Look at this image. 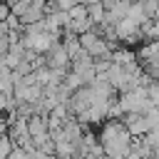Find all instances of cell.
I'll return each instance as SVG.
<instances>
[{"label": "cell", "instance_id": "1", "mask_svg": "<svg viewBox=\"0 0 159 159\" xmlns=\"http://www.w3.org/2000/svg\"><path fill=\"white\" fill-rule=\"evenodd\" d=\"M97 137H99L102 149H104L107 157H112V159H124V157H129L134 134L129 132V127H127L122 119H107V122H102Z\"/></svg>", "mask_w": 159, "mask_h": 159}, {"label": "cell", "instance_id": "2", "mask_svg": "<svg viewBox=\"0 0 159 159\" xmlns=\"http://www.w3.org/2000/svg\"><path fill=\"white\" fill-rule=\"evenodd\" d=\"M117 102H119V107H122L124 114H127V112H149V109L154 107V104L149 102L147 87H132V89L122 92V94L117 97Z\"/></svg>", "mask_w": 159, "mask_h": 159}, {"label": "cell", "instance_id": "3", "mask_svg": "<svg viewBox=\"0 0 159 159\" xmlns=\"http://www.w3.org/2000/svg\"><path fill=\"white\" fill-rule=\"evenodd\" d=\"M122 122L129 127V132H132L134 137L149 134V132L154 129V122H152V117H149L147 112H127V114H122Z\"/></svg>", "mask_w": 159, "mask_h": 159}, {"label": "cell", "instance_id": "4", "mask_svg": "<svg viewBox=\"0 0 159 159\" xmlns=\"http://www.w3.org/2000/svg\"><path fill=\"white\" fill-rule=\"evenodd\" d=\"M47 67H52V70H60V72H67L70 67H72V57H70V52H67V47L62 45V40L47 52Z\"/></svg>", "mask_w": 159, "mask_h": 159}, {"label": "cell", "instance_id": "5", "mask_svg": "<svg viewBox=\"0 0 159 159\" xmlns=\"http://www.w3.org/2000/svg\"><path fill=\"white\" fill-rule=\"evenodd\" d=\"M12 97L17 102H32V104H37L45 97V89H42V84H22L20 82V84H15Z\"/></svg>", "mask_w": 159, "mask_h": 159}, {"label": "cell", "instance_id": "6", "mask_svg": "<svg viewBox=\"0 0 159 159\" xmlns=\"http://www.w3.org/2000/svg\"><path fill=\"white\" fill-rule=\"evenodd\" d=\"M72 32H77V35H82V32H87V30H92L94 27V22L89 20V15H77V17H70V25H67Z\"/></svg>", "mask_w": 159, "mask_h": 159}, {"label": "cell", "instance_id": "7", "mask_svg": "<svg viewBox=\"0 0 159 159\" xmlns=\"http://www.w3.org/2000/svg\"><path fill=\"white\" fill-rule=\"evenodd\" d=\"M87 15H89V20H92L94 25H102V22H104V15H107L104 2H102V0H94L92 5H87Z\"/></svg>", "mask_w": 159, "mask_h": 159}, {"label": "cell", "instance_id": "8", "mask_svg": "<svg viewBox=\"0 0 159 159\" xmlns=\"http://www.w3.org/2000/svg\"><path fill=\"white\" fill-rule=\"evenodd\" d=\"M12 149H15V142L10 139V134H2V137H0V157L7 159V154H10Z\"/></svg>", "mask_w": 159, "mask_h": 159}, {"label": "cell", "instance_id": "9", "mask_svg": "<svg viewBox=\"0 0 159 159\" xmlns=\"http://www.w3.org/2000/svg\"><path fill=\"white\" fill-rule=\"evenodd\" d=\"M147 94H149V102L154 107H159V80H152L147 84Z\"/></svg>", "mask_w": 159, "mask_h": 159}, {"label": "cell", "instance_id": "10", "mask_svg": "<svg viewBox=\"0 0 159 159\" xmlns=\"http://www.w3.org/2000/svg\"><path fill=\"white\" fill-rule=\"evenodd\" d=\"M7 159H30V157H27V149H25V147H15V149L7 154Z\"/></svg>", "mask_w": 159, "mask_h": 159}, {"label": "cell", "instance_id": "11", "mask_svg": "<svg viewBox=\"0 0 159 159\" xmlns=\"http://www.w3.org/2000/svg\"><path fill=\"white\" fill-rule=\"evenodd\" d=\"M10 35H0V57L2 55H7V50H10Z\"/></svg>", "mask_w": 159, "mask_h": 159}, {"label": "cell", "instance_id": "12", "mask_svg": "<svg viewBox=\"0 0 159 159\" xmlns=\"http://www.w3.org/2000/svg\"><path fill=\"white\" fill-rule=\"evenodd\" d=\"M52 2H55L60 10H70L72 5H77V0H52Z\"/></svg>", "mask_w": 159, "mask_h": 159}, {"label": "cell", "instance_id": "13", "mask_svg": "<svg viewBox=\"0 0 159 159\" xmlns=\"http://www.w3.org/2000/svg\"><path fill=\"white\" fill-rule=\"evenodd\" d=\"M12 12V7L7 2H0V20H7V15Z\"/></svg>", "mask_w": 159, "mask_h": 159}, {"label": "cell", "instance_id": "14", "mask_svg": "<svg viewBox=\"0 0 159 159\" xmlns=\"http://www.w3.org/2000/svg\"><path fill=\"white\" fill-rule=\"evenodd\" d=\"M77 2H82V5H92L94 0H77Z\"/></svg>", "mask_w": 159, "mask_h": 159}, {"label": "cell", "instance_id": "15", "mask_svg": "<svg viewBox=\"0 0 159 159\" xmlns=\"http://www.w3.org/2000/svg\"><path fill=\"white\" fill-rule=\"evenodd\" d=\"M5 2H7V5H10V7H12V5H15V2H17V0H5Z\"/></svg>", "mask_w": 159, "mask_h": 159}, {"label": "cell", "instance_id": "16", "mask_svg": "<svg viewBox=\"0 0 159 159\" xmlns=\"http://www.w3.org/2000/svg\"><path fill=\"white\" fill-rule=\"evenodd\" d=\"M157 17H159V10H157Z\"/></svg>", "mask_w": 159, "mask_h": 159}, {"label": "cell", "instance_id": "17", "mask_svg": "<svg viewBox=\"0 0 159 159\" xmlns=\"http://www.w3.org/2000/svg\"><path fill=\"white\" fill-rule=\"evenodd\" d=\"M0 2H5V0H0Z\"/></svg>", "mask_w": 159, "mask_h": 159}]
</instances>
